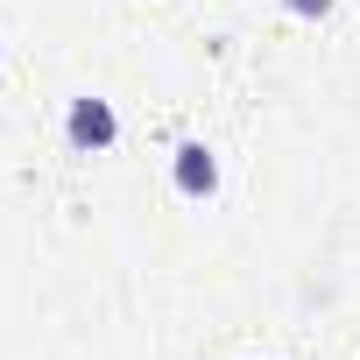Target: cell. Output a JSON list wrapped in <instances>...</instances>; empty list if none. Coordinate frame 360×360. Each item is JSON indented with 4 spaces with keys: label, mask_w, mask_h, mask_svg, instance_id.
<instances>
[{
    "label": "cell",
    "mask_w": 360,
    "mask_h": 360,
    "mask_svg": "<svg viewBox=\"0 0 360 360\" xmlns=\"http://www.w3.org/2000/svg\"><path fill=\"white\" fill-rule=\"evenodd\" d=\"M71 127H78V141H106V134H113V113H106V106H78Z\"/></svg>",
    "instance_id": "obj_1"
},
{
    "label": "cell",
    "mask_w": 360,
    "mask_h": 360,
    "mask_svg": "<svg viewBox=\"0 0 360 360\" xmlns=\"http://www.w3.org/2000/svg\"><path fill=\"white\" fill-rule=\"evenodd\" d=\"M184 184H191V191H205V184H212V162H205L198 148H184Z\"/></svg>",
    "instance_id": "obj_2"
}]
</instances>
